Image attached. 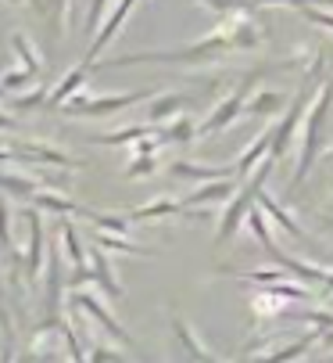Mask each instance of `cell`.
<instances>
[{
  "mask_svg": "<svg viewBox=\"0 0 333 363\" xmlns=\"http://www.w3.org/2000/svg\"><path fill=\"white\" fill-rule=\"evenodd\" d=\"M269 40L265 26L255 15H226L218 18L211 33L187 47H169V50H133L119 58H100L93 69H129V65H211L237 55V50H258Z\"/></svg>",
  "mask_w": 333,
  "mask_h": 363,
  "instance_id": "1",
  "label": "cell"
},
{
  "mask_svg": "<svg viewBox=\"0 0 333 363\" xmlns=\"http://www.w3.org/2000/svg\"><path fill=\"white\" fill-rule=\"evenodd\" d=\"M247 227H251L255 241L262 245V252H265V255H269L280 270H287L294 281H301V284H308V288L333 291V270H329V267H319V263H308V259H298V255H291V252H284L280 245H276L272 227L265 223V213L258 209V205H255L251 216H247Z\"/></svg>",
  "mask_w": 333,
  "mask_h": 363,
  "instance_id": "2",
  "label": "cell"
},
{
  "mask_svg": "<svg viewBox=\"0 0 333 363\" xmlns=\"http://www.w3.org/2000/svg\"><path fill=\"white\" fill-rule=\"evenodd\" d=\"M329 112H333V79H326L312 101V108L305 116V126H301V147H298V166H294V177H291V187L305 184V177L315 169L319 155L326 151V126H329Z\"/></svg>",
  "mask_w": 333,
  "mask_h": 363,
  "instance_id": "3",
  "label": "cell"
},
{
  "mask_svg": "<svg viewBox=\"0 0 333 363\" xmlns=\"http://www.w3.org/2000/svg\"><path fill=\"white\" fill-rule=\"evenodd\" d=\"M276 169V162L272 159H265L247 180H240V191L222 205V213H218V227H215V245H230L233 238H237V230H240V223H247V216H251V209L258 205V194L265 191V180H269V173Z\"/></svg>",
  "mask_w": 333,
  "mask_h": 363,
  "instance_id": "4",
  "label": "cell"
},
{
  "mask_svg": "<svg viewBox=\"0 0 333 363\" xmlns=\"http://www.w3.org/2000/svg\"><path fill=\"white\" fill-rule=\"evenodd\" d=\"M69 306H72V313H79V317H90V324L100 331V335H107L115 345H126V349H136V338L126 331V324H119V317L111 313V306L104 302V295H97V291H69Z\"/></svg>",
  "mask_w": 333,
  "mask_h": 363,
  "instance_id": "5",
  "label": "cell"
},
{
  "mask_svg": "<svg viewBox=\"0 0 333 363\" xmlns=\"http://www.w3.org/2000/svg\"><path fill=\"white\" fill-rule=\"evenodd\" d=\"M151 97H154V90H129V94H76L62 112L72 116V119H104V116L126 112V108H133V105H144V101H151Z\"/></svg>",
  "mask_w": 333,
  "mask_h": 363,
  "instance_id": "6",
  "label": "cell"
},
{
  "mask_svg": "<svg viewBox=\"0 0 333 363\" xmlns=\"http://www.w3.org/2000/svg\"><path fill=\"white\" fill-rule=\"evenodd\" d=\"M269 69H272V65H269ZM269 69H255V72H247L240 86H233L226 97H222L218 105L208 112V119H201V137H215V133H222V130H230V126L244 116V108H247V97L255 94L251 86H255V83L262 79V72H269Z\"/></svg>",
  "mask_w": 333,
  "mask_h": 363,
  "instance_id": "7",
  "label": "cell"
},
{
  "mask_svg": "<svg viewBox=\"0 0 333 363\" xmlns=\"http://www.w3.org/2000/svg\"><path fill=\"white\" fill-rule=\"evenodd\" d=\"M25 223H29V245H25V284H40L43 281V270H47V223H43V213L36 209H25Z\"/></svg>",
  "mask_w": 333,
  "mask_h": 363,
  "instance_id": "8",
  "label": "cell"
},
{
  "mask_svg": "<svg viewBox=\"0 0 333 363\" xmlns=\"http://www.w3.org/2000/svg\"><path fill=\"white\" fill-rule=\"evenodd\" d=\"M136 4H140V0H115V4H111V11H107L104 26L97 29V36H93V40H90V47H86V58H83V62H86L90 69L100 62V55L111 47V40H115V36L122 33V26L129 22V15L136 11Z\"/></svg>",
  "mask_w": 333,
  "mask_h": 363,
  "instance_id": "9",
  "label": "cell"
},
{
  "mask_svg": "<svg viewBox=\"0 0 333 363\" xmlns=\"http://www.w3.org/2000/svg\"><path fill=\"white\" fill-rule=\"evenodd\" d=\"M11 151H15V162H40V166H54V169L79 166L72 155H65L62 147H54L47 140H18V144H11Z\"/></svg>",
  "mask_w": 333,
  "mask_h": 363,
  "instance_id": "10",
  "label": "cell"
},
{
  "mask_svg": "<svg viewBox=\"0 0 333 363\" xmlns=\"http://www.w3.org/2000/svg\"><path fill=\"white\" fill-rule=\"evenodd\" d=\"M90 267H93V284H97V291H100L107 302H122V298H126V288H122V281H119V270L111 267V259H107V252H104L100 245H93Z\"/></svg>",
  "mask_w": 333,
  "mask_h": 363,
  "instance_id": "11",
  "label": "cell"
},
{
  "mask_svg": "<svg viewBox=\"0 0 333 363\" xmlns=\"http://www.w3.org/2000/svg\"><path fill=\"white\" fill-rule=\"evenodd\" d=\"M240 191V180H211V184H197L187 198H183V209H211L218 201H230Z\"/></svg>",
  "mask_w": 333,
  "mask_h": 363,
  "instance_id": "12",
  "label": "cell"
},
{
  "mask_svg": "<svg viewBox=\"0 0 333 363\" xmlns=\"http://www.w3.org/2000/svg\"><path fill=\"white\" fill-rule=\"evenodd\" d=\"M169 177L194 180V184H211V180H233L237 177V166H204V162L176 159V162H169Z\"/></svg>",
  "mask_w": 333,
  "mask_h": 363,
  "instance_id": "13",
  "label": "cell"
},
{
  "mask_svg": "<svg viewBox=\"0 0 333 363\" xmlns=\"http://www.w3.org/2000/svg\"><path fill=\"white\" fill-rule=\"evenodd\" d=\"M29 11L47 26V33L54 40L65 36V26H69V11H72V0H25Z\"/></svg>",
  "mask_w": 333,
  "mask_h": 363,
  "instance_id": "14",
  "label": "cell"
},
{
  "mask_svg": "<svg viewBox=\"0 0 333 363\" xmlns=\"http://www.w3.org/2000/svg\"><path fill=\"white\" fill-rule=\"evenodd\" d=\"M190 105V97L180 94V90H165V94H154L147 101V119L144 123H154V126H165L169 119L183 116V108Z\"/></svg>",
  "mask_w": 333,
  "mask_h": 363,
  "instance_id": "15",
  "label": "cell"
},
{
  "mask_svg": "<svg viewBox=\"0 0 333 363\" xmlns=\"http://www.w3.org/2000/svg\"><path fill=\"white\" fill-rule=\"evenodd\" d=\"M169 328H173L176 342L187 349V356H190L194 363H215V359H218V356L204 345V338H201V335H197V331H194V328L180 317V313H173V317H169Z\"/></svg>",
  "mask_w": 333,
  "mask_h": 363,
  "instance_id": "16",
  "label": "cell"
},
{
  "mask_svg": "<svg viewBox=\"0 0 333 363\" xmlns=\"http://www.w3.org/2000/svg\"><path fill=\"white\" fill-rule=\"evenodd\" d=\"M315 342H319V331H315V328H308L301 338H291V342H284V345H272L265 356H255L251 363H298V359L315 345Z\"/></svg>",
  "mask_w": 333,
  "mask_h": 363,
  "instance_id": "17",
  "label": "cell"
},
{
  "mask_svg": "<svg viewBox=\"0 0 333 363\" xmlns=\"http://www.w3.org/2000/svg\"><path fill=\"white\" fill-rule=\"evenodd\" d=\"M86 76H90V65H86V62H79L76 69H69V72H65L58 83L50 86V101H47V108H65L76 94H83Z\"/></svg>",
  "mask_w": 333,
  "mask_h": 363,
  "instance_id": "18",
  "label": "cell"
},
{
  "mask_svg": "<svg viewBox=\"0 0 333 363\" xmlns=\"http://www.w3.org/2000/svg\"><path fill=\"white\" fill-rule=\"evenodd\" d=\"M287 105H291V97L284 94V90H255L251 97H247V108H244V116H255V119H272V116H284L287 112Z\"/></svg>",
  "mask_w": 333,
  "mask_h": 363,
  "instance_id": "19",
  "label": "cell"
},
{
  "mask_svg": "<svg viewBox=\"0 0 333 363\" xmlns=\"http://www.w3.org/2000/svg\"><path fill=\"white\" fill-rule=\"evenodd\" d=\"M33 205H36L40 213H54V216H86V220H90V209H83L79 201L65 198L62 191H50V187H40L36 198H33Z\"/></svg>",
  "mask_w": 333,
  "mask_h": 363,
  "instance_id": "20",
  "label": "cell"
},
{
  "mask_svg": "<svg viewBox=\"0 0 333 363\" xmlns=\"http://www.w3.org/2000/svg\"><path fill=\"white\" fill-rule=\"evenodd\" d=\"M161 126L154 123H133V126H119V130H107V133H93V144H104V147H129L144 137H158Z\"/></svg>",
  "mask_w": 333,
  "mask_h": 363,
  "instance_id": "21",
  "label": "cell"
},
{
  "mask_svg": "<svg viewBox=\"0 0 333 363\" xmlns=\"http://www.w3.org/2000/svg\"><path fill=\"white\" fill-rule=\"evenodd\" d=\"M269 147H272V130H262V133L240 151V159L233 162V166H237V180H247V177L269 159Z\"/></svg>",
  "mask_w": 333,
  "mask_h": 363,
  "instance_id": "22",
  "label": "cell"
},
{
  "mask_svg": "<svg viewBox=\"0 0 333 363\" xmlns=\"http://www.w3.org/2000/svg\"><path fill=\"white\" fill-rule=\"evenodd\" d=\"M158 137H161V144L187 147V144H194V140L201 137V123H197L194 116H176V119H169V123L158 130Z\"/></svg>",
  "mask_w": 333,
  "mask_h": 363,
  "instance_id": "23",
  "label": "cell"
},
{
  "mask_svg": "<svg viewBox=\"0 0 333 363\" xmlns=\"http://www.w3.org/2000/svg\"><path fill=\"white\" fill-rule=\"evenodd\" d=\"M258 209H262V213H265V216H269L276 227H280V230H287L291 238H298V241H312V238L301 230V223H298V220H294V216H291V213H287L284 205L276 201L269 191H262V194H258Z\"/></svg>",
  "mask_w": 333,
  "mask_h": 363,
  "instance_id": "24",
  "label": "cell"
},
{
  "mask_svg": "<svg viewBox=\"0 0 333 363\" xmlns=\"http://www.w3.org/2000/svg\"><path fill=\"white\" fill-rule=\"evenodd\" d=\"M133 223H147V220H169V216H183V198H154V201H144L129 213Z\"/></svg>",
  "mask_w": 333,
  "mask_h": 363,
  "instance_id": "25",
  "label": "cell"
},
{
  "mask_svg": "<svg viewBox=\"0 0 333 363\" xmlns=\"http://www.w3.org/2000/svg\"><path fill=\"white\" fill-rule=\"evenodd\" d=\"M58 234H62V248H65V255H69L72 270H86V267H90V255H86V248H83V241H79V230H76V223H72L69 216L58 220Z\"/></svg>",
  "mask_w": 333,
  "mask_h": 363,
  "instance_id": "26",
  "label": "cell"
},
{
  "mask_svg": "<svg viewBox=\"0 0 333 363\" xmlns=\"http://www.w3.org/2000/svg\"><path fill=\"white\" fill-rule=\"evenodd\" d=\"M93 241H97L104 252H122V255H136V259H154V248L136 245V241H129L126 234H104V230H93Z\"/></svg>",
  "mask_w": 333,
  "mask_h": 363,
  "instance_id": "27",
  "label": "cell"
},
{
  "mask_svg": "<svg viewBox=\"0 0 333 363\" xmlns=\"http://www.w3.org/2000/svg\"><path fill=\"white\" fill-rule=\"evenodd\" d=\"M287 306H291L287 298H280V295L269 291V288H262V291L251 295V313H255L258 320H276V317H284Z\"/></svg>",
  "mask_w": 333,
  "mask_h": 363,
  "instance_id": "28",
  "label": "cell"
},
{
  "mask_svg": "<svg viewBox=\"0 0 333 363\" xmlns=\"http://www.w3.org/2000/svg\"><path fill=\"white\" fill-rule=\"evenodd\" d=\"M43 184L29 173H11V169H0V191L11 194V198H36Z\"/></svg>",
  "mask_w": 333,
  "mask_h": 363,
  "instance_id": "29",
  "label": "cell"
},
{
  "mask_svg": "<svg viewBox=\"0 0 333 363\" xmlns=\"http://www.w3.org/2000/svg\"><path fill=\"white\" fill-rule=\"evenodd\" d=\"M11 47H15V55H18L22 69H29L33 76H40V72H43V55L36 50V43H33L25 33H11Z\"/></svg>",
  "mask_w": 333,
  "mask_h": 363,
  "instance_id": "30",
  "label": "cell"
},
{
  "mask_svg": "<svg viewBox=\"0 0 333 363\" xmlns=\"http://www.w3.org/2000/svg\"><path fill=\"white\" fill-rule=\"evenodd\" d=\"M90 223L93 230H104V234H126L133 230V216L129 213H90Z\"/></svg>",
  "mask_w": 333,
  "mask_h": 363,
  "instance_id": "31",
  "label": "cell"
},
{
  "mask_svg": "<svg viewBox=\"0 0 333 363\" xmlns=\"http://www.w3.org/2000/svg\"><path fill=\"white\" fill-rule=\"evenodd\" d=\"M197 4H204L218 18H226V15H255L258 0H197Z\"/></svg>",
  "mask_w": 333,
  "mask_h": 363,
  "instance_id": "32",
  "label": "cell"
},
{
  "mask_svg": "<svg viewBox=\"0 0 333 363\" xmlns=\"http://www.w3.org/2000/svg\"><path fill=\"white\" fill-rule=\"evenodd\" d=\"M47 101H50V86L40 83V86H33V90H25V94H11V108H15V112H33V108L47 105Z\"/></svg>",
  "mask_w": 333,
  "mask_h": 363,
  "instance_id": "33",
  "label": "cell"
},
{
  "mask_svg": "<svg viewBox=\"0 0 333 363\" xmlns=\"http://www.w3.org/2000/svg\"><path fill=\"white\" fill-rule=\"evenodd\" d=\"M86 363H126V356L119 349H111L104 338H86Z\"/></svg>",
  "mask_w": 333,
  "mask_h": 363,
  "instance_id": "34",
  "label": "cell"
},
{
  "mask_svg": "<svg viewBox=\"0 0 333 363\" xmlns=\"http://www.w3.org/2000/svg\"><path fill=\"white\" fill-rule=\"evenodd\" d=\"M111 4H115V0H90L86 15H83V33L97 36V29L104 26V18H107V11H111Z\"/></svg>",
  "mask_w": 333,
  "mask_h": 363,
  "instance_id": "35",
  "label": "cell"
},
{
  "mask_svg": "<svg viewBox=\"0 0 333 363\" xmlns=\"http://www.w3.org/2000/svg\"><path fill=\"white\" fill-rule=\"evenodd\" d=\"M158 173V155H136L126 166V180H147Z\"/></svg>",
  "mask_w": 333,
  "mask_h": 363,
  "instance_id": "36",
  "label": "cell"
},
{
  "mask_svg": "<svg viewBox=\"0 0 333 363\" xmlns=\"http://www.w3.org/2000/svg\"><path fill=\"white\" fill-rule=\"evenodd\" d=\"M29 83H33V72L22 69V65H11L8 72H0V86L8 90V97L11 94H22V86H29Z\"/></svg>",
  "mask_w": 333,
  "mask_h": 363,
  "instance_id": "37",
  "label": "cell"
},
{
  "mask_svg": "<svg viewBox=\"0 0 333 363\" xmlns=\"http://www.w3.org/2000/svg\"><path fill=\"white\" fill-rule=\"evenodd\" d=\"M0 248L11 252L15 241H11V209H8V198H0Z\"/></svg>",
  "mask_w": 333,
  "mask_h": 363,
  "instance_id": "38",
  "label": "cell"
},
{
  "mask_svg": "<svg viewBox=\"0 0 333 363\" xmlns=\"http://www.w3.org/2000/svg\"><path fill=\"white\" fill-rule=\"evenodd\" d=\"M301 15H305L308 22H315V26H322V29L333 33V11H322V8H301Z\"/></svg>",
  "mask_w": 333,
  "mask_h": 363,
  "instance_id": "39",
  "label": "cell"
},
{
  "mask_svg": "<svg viewBox=\"0 0 333 363\" xmlns=\"http://www.w3.org/2000/svg\"><path fill=\"white\" fill-rule=\"evenodd\" d=\"M18 123H15V116H8L4 108H0V130H15Z\"/></svg>",
  "mask_w": 333,
  "mask_h": 363,
  "instance_id": "40",
  "label": "cell"
},
{
  "mask_svg": "<svg viewBox=\"0 0 333 363\" xmlns=\"http://www.w3.org/2000/svg\"><path fill=\"white\" fill-rule=\"evenodd\" d=\"M0 363H18V356H15V349H11V345L0 349Z\"/></svg>",
  "mask_w": 333,
  "mask_h": 363,
  "instance_id": "41",
  "label": "cell"
},
{
  "mask_svg": "<svg viewBox=\"0 0 333 363\" xmlns=\"http://www.w3.org/2000/svg\"><path fill=\"white\" fill-rule=\"evenodd\" d=\"M322 216H326V220H329V227H333V194H329V201L322 205Z\"/></svg>",
  "mask_w": 333,
  "mask_h": 363,
  "instance_id": "42",
  "label": "cell"
},
{
  "mask_svg": "<svg viewBox=\"0 0 333 363\" xmlns=\"http://www.w3.org/2000/svg\"><path fill=\"white\" fill-rule=\"evenodd\" d=\"M0 4H25V0H0Z\"/></svg>",
  "mask_w": 333,
  "mask_h": 363,
  "instance_id": "43",
  "label": "cell"
},
{
  "mask_svg": "<svg viewBox=\"0 0 333 363\" xmlns=\"http://www.w3.org/2000/svg\"><path fill=\"white\" fill-rule=\"evenodd\" d=\"M215 363H226V359H215Z\"/></svg>",
  "mask_w": 333,
  "mask_h": 363,
  "instance_id": "44",
  "label": "cell"
}]
</instances>
